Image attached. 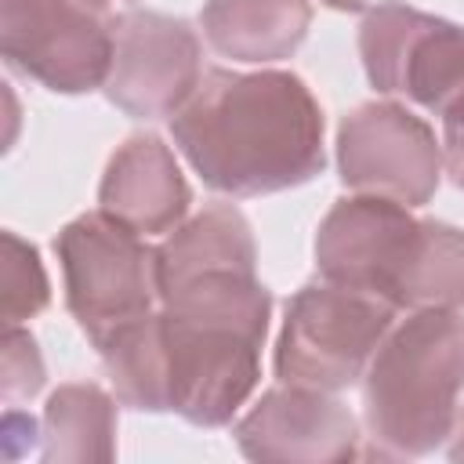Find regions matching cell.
I'll use <instances>...</instances> for the list:
<instances>
[{"mask_svg": "<svg viewBox=\"0 0 464 464\" xmlns=\"http://www.w3.org/2000/svg\"><path fill=\"white\" fill-rule=\"evenodd\" d=\"M170 138L199 181L221 196H272L323 174V109L286 69H207L170 116Z\"/></svg>", "mask_w": 464, "mask_h": 464, "instance_id": "6da1fadb", "label": "cell"}, {"mask_svg": "<svg viewBox=\"0 0 464 464\" xmlns=\"http://www.w3.org/2000/svg\"><path fill=\"white\" fill-rule=\"evenodd\" d=\"M167 413L196 428L228 424L261 381L272 290L257 272L214 268L160 294Z\"/></svg>", "mask_w": 464, "mask_h": 464, "instance_id": "7a4b0ae2", "label": "cell"}, {"mask_svg": "<svg viewBox=\"0 0 464 464\" xmlns=\"http://www.w3.org/2000/svg\"><path fill=\"white\" fill-rule=\"evenodd\" d=\"M315 272L395 312L464 308V228L377 196L337 199L315 228Z\"/></svg>", "mask_w": 464, "mask_h": 464, "instance_id": "3957f363", "label": "cell"}, {"mask_svg": "<svg viewBox=\"0 0 464 464\" xmlns=\"http://www.w3.org/2000/svg\"><path fill=\"white\" fill-rule=\"evenodd\" d=\"M359 388L370 457L406 460L435 453L453 431L464 392L460 308H420L395 319Z\"/></svg>", "mask_w": 464, "mask_h": 464, "instance_id": "277c9868", "label": "cell"}, {"mask_svg": "<svg viewBox=\"0 0 464 464\" xmlns=\"http://www.w3.org/2000/svg\"><path fill=\"white\" fill-rule=\"evenodd\" d=\"M54 254L62 265L65 308L94 348L160 308L156 246L105 210L62 225Z\"/></svg>", "mask_w": 464, "mask_h": 464, "instance_id": "5b68a950", "label": "cell"}, {"mask_svg": "<svg viewBox=\"0 0 464 464\" xmlns=\"http://www.w3.org/2000/svg\"><path fill=\"white\" fill-rule=\"evenodd\" d=\"M395 315L388 301L334 279L319 276L304 283L283 312L272 355L276 381L315 392L359 384Z\"/></svg>", "mask_w": 464, "mask_h": 464, "instance_id": "8992f818", "label": "cell"}, {"mask_svg": "<svg viewBox=\"0 0 464 464\" xmlns=\"http://www.w3.org/2000/svg\"><path fill=\"white\" fill-rule=\"evenodd\" d=\"M116 14V0H0L4 62L54 94L102 91Z\"/></svg>", "mask_w": 464, "mask_h": 464, "instance_id": "52a82bcc", "label": "cell"}, {"mask_svg": "<svg viewBox=\"0 0 464 464\" xmlns=\"http://www.w3.org/2000/svg\"><path fill=\"white\" fill-rule=\"evenodd\" d=\"M359 58L377 94L446 116L464 105V25L410 4H384L359 25Z\"/></svg>", "mask_w": 464, "mask_h": 464, "instance_id": "ba28073f", "label": "cell"}, {"mask_svg": "<svg viewBox=\"0 0 464 464\" xmlns=\"http://www.w3.org/2000/svg\"><path fill=\"white\" fill-rule=\"evenodd\" d=\"M337 178L352 196L424 207L442 181V145L402 102H362L337 127Z\"/></svg>", "mask_w": 464, "mask_h": 464, "instance_id": "9c48e42d", "label": "cell"}, {"mask_svg": "<svg viewBox=\"0 0 464 464\" xmlns=\"http://www.w3.org/2000/svg\"><path fill=\"white\" fill-rule=\"evenodd\" d=\"M199 33L174 14L127 7L116 14L105 98L130 120H170L203 80Z\"/></svg>", "mask_w": 464, "mask_h": 464, "instance_id": "30bf717a", "label": "cell"}, {"mask_svg": "<svg viewBox=\"0 0 464 464\" xmlns=\"http://www.w3.org/2000/svg\"><path fill=\"white\" fill-rule=\"evenodd\" d=\"M236 446L261 464H344L359 457V420L337 392L276 384L236 420Z\"/></svg>", "mask_w": 464, "mask_h": 464, "instance_id": "8fae6325", "label": "cell"}, {"mask_svg": "<svg viewBox=\"0 0 464 464\" xmlns=\"http://www.w3.org/2000/svg\"><path fill=\"white\" fill-rule=\"evenodd\" d=\"M188 203L192 188L160 134H130L116 145L98 185V210L152 239L174 232L188 218Z\"/></svg>", "mask_w": 464, "mask_h": 464, "instance_id": "7c38bea8", "label": "cell"}, {"mask_svg": "<svg viewBox=\"0 0 464 464\" xmlns=\"http://www.w3.org/2000/svg\"><path fill=\"white\" fill-rule=\"evenodd\" d=\"M312 25V0H203L199 29L214 54L236 65L294 58Z\"/></svg>", "mask_w": 464, "mask_h": 464, "instance_id": "4fadbf2b", "label": "cell"}, {"mask_svg": "<svg viewBox=\"0 0 464 464\" xmlns=\"http://www.w3.org/2000/svg\"><path fill=\"white\" fill-rule=\"evenodd\" d=\"M214 268L257 272L254 228L232 203H210L167 232L156 246V279L160 294Z\"/></svg>", "mask_w": 464, "mask_h": 464, "instance_id": "5bb4252c", "label": "cell"}, {"mask_svg": "<svg viewBox=\"0 0 464 464\" xmlns=\"http://www.w3.org/2000/svg\"><path fill=\"white\" fill-rule=\"evenodd\" d=\"M116 395L91 381L58 384L40 413V460L83 464L116 457Z\"/></svg>", "mask_w": 464, "mask_h": 464, "instance_id": "9a60e30c", "label": "cell"}, {"mask_svg": "<svg viewBox=\"0 0 464 464\" xmlns=\"http://www.w3.org/2000/svg\"><path fill=\"white\" fill-rule=\"evenodd\" d=\"M0 290H4V326H18L40 315L51 301V279L40 261V250L18 232L0 236Z\"/></svg>", "mask_w": 464, "mask_h": 464, "instance_id": "2e32d148", "label": "cell"}, {"mask_svg": "<svg viewBox=\"0 0 464 464\" xmlns=\"http://www.w3.org/2000/svg\"><path fill=\"white\" fill-rule=\"evenodd\" d=\"M4 366H0V395L4 406H22L33 395H40L44 381H47V366L40 355L36 337L18 323V326H4Z\"/></svg>", "mask_w": 464, "mask_h": 464, "instance_id": "e0dca14e", "label": "cell"}, {"mask_svg": "<svg viewBox=\"0 0 464 464\" xmlns=\"http://www.w3.org/2000/svg\"><path fill=\"white\" fill-rule=\"evenodd\" d=\"M442 174L464 192V105L442 116Z\"/></svg>", "mask_w": 464, "mask_h": 464, "instance_id": "ac0fdd59", "label": "cell"}, {"mask_svg": "<svg viewBox=\"0 0 464 464\" xmlns=\"http://www.w3.org/2000/svg\"><path fill=\"white\" fill-rule=\"evenodd\" d=\"M323 4L334 7V11H344V14H370V11L384 7V4H395V0H323Z\"/></svg>", "mask_w": 464, "mask_h": 464, "instance_id": "d6986e66", "label": "cell"}, {"mask_svg": "<svg viewBox=\"0 0 464 464\" xmlns=\"http://www.w3.org/2000/svg\"><path fill=\"white\" fill-rule=\"evenodd\" d=\"M446 457H450V460H464V406L457 410L453 431H450V439H446Z\"/></svg>", "mask_w": 464, "mask_h": 464, "instance_id": "ffe728a7", "label": "cell"}]
</instances>
